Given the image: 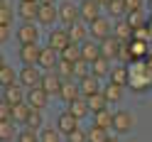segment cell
<instances>
[{"label": "cell", "instance_id": "8fae6325", "mask_svg": "<svg viewBox=\"0 0 152 142\" xmlns=\"http://www.w3.org/2000/svg\"><path fill=\"white\" fill-rule=\"evenodd\" d=\"M56 61H59V54H56L52 47H39V59H37V66L44 71H54Z\"/></svg>", "mask_w": 152, "mask_h": 142}, {"label": "cell", "instance_id": "836d02e7", "mask_svg": "<svg viewBox=\"0 0 152 142\" xmlns=\"http://www.w3.org/2000/svg\"><path fill=\"white\" fill-rule=\"evenodd\" d=\"M108 15L113 17V20H123L125 17V7H123V0H110V3L106 5Z\"/></svg>", "mask_w": 152, "mask_h": 142}, {"label": "cell", "instance_id": "7402d4cb", "mask_svg": "<svg viewBox=\"0 0 152 142\" xmlns=\"http://www.w3.org/2000/svg\"><path fill=\"white\" fill-rule=\"evenodd\" d=\"M108 79H110V83H115V86H128V81H130L128 66H110Z\"/></svg>", "mask_w": 152, "mask_h": 142}, {"label": "cell", "instance_id": "8992f818", "mask_svg": "<svg viewBox=\"0 0 152 142\" xmlns=\"http://www.w3.org/2000/svg\"><path fill=\"white\" fill-rule=\"evenodd\" d=\"M15 34H17L20 44H37L39 42V27H34V22H22Z\"/></svg>", "mask_w": 152, "mask_h": 142}, {"label": "cell", "instance_id": "db71d44e", "mask_svg": "<svg viewBox=\"0 0 152 142\" xmlns=\"http://www.w3.org/2000/svg\"><path fill=\"white\" fill-rule=\"evenodd\" d=\"M130 142H137V140H130Z\"/></svg>", "mask_w": 152, "mask_h": 142}, {"label": "cell", "instance_id": "f1b7e54d", "mask_svg": "<svg viewBox=\"0 0 152 142\" xmlns=\"http://www.w3.org/2000/svg\"><path fill=\"white\" fill-rule=\"evenodd\" d=\"M83 100H86V106H88V113H98V110H106L108 108V103H106V98L101 96V91L93 93V96H86Z\"/></svg>", "mask_w": 152, "mask_h": 142}, {"label": "cell", "instance_id": "7a4b0ae2", "mask_svg": "<svg viewBox=\"0 0 152 142\" xmlns=\"http://www.w3.org/2000/svg\"><path fill=\"white\" fill-rule=\"evenodd\" d=\"M132 125H135V115H132L130 110H115V113H113V122H110L113 132L125 135V132L132 130Z\"/></svg>", "mask_w": 152, "mask_h": 142}, {"label": "cell", "instance_id": "d6986e66", "mask_svg": "<svg viewBox=\"0 0 152 142\" xmlns=\"http://www.w3.org/2000/svg\"><path fill=\"white\" fill-rule=\"evenodd\" d=\"M101 91V83H98V79L96 76H83V79H79V93H81V98H86V96H93V93H98Z\"/></svg>", "mask_w": 152, "mask_h": 142}, {"label": "cell", "instance_id": "30bf717a", "mask_svg": "<svg viewBox=\"0 0 152 142\" xmlns=\"http://www.w3.org/2000/svg\"><path fill=\"white\" fill-rule=\"evenodd\" d=\"M59 86H61V79L56 76L54 71H44V74H42L39 88L47 93V96H56V93H59Z\"/></svg>", "mask_w": 152, "mask_h": 142}, {"label": "cell", "instance_id": "ee69618b", "mask_svg": "<svg viewBox=\"0 0 152 142\" xmlns=\"http://www.w3.org/2000/svg\"><path fill=\"white\" fill-rule=\"evenodd\" d=\"M10 120V106L5 103V98H0V122Z\"/></svg>", "mask_w": 152, "mask_h": 142}, {"label": "cell", "instance_id": "ab89813d", "mask_svg": "<svg viewBox=\"0 0 152 142\" xmlns=\"http://www.w3.org/2000/svg\"><path fill=\"white\" fill-rule=\"evenodd\" d=\"M150 37H152V30H150V27L145 25V27H137V30H132V37H130V39H137V42H147Z\"/></svg>", "mask_w": 152, "mask_h": 142}, {"label": "cell", "instance_id": "6da1fadb", "mask_svg": "<svg viewBox=\"0 0 152 142\" xmlns=\"http://www.w3.org/2000/svg\"><path fill=\"white\" fill-rule=\"evenodd\" d=\"M88 27V39H93V42H103L106 37H110V30H113V25H110V20L108 17H96L91 25H86Z\"/></svg>", "mask_w": 152, "mask_h": 142}, {"label": "cell", "instance_id": "ffe728a7", "mask_svg": "<svg viewBox=\"0 0 152 142\" xmlns=\"http://www.w3.org/2000/svg\"><path fill=\"white\" fill-rule=\"evenodd\" d=\"M108 71H110V61H108V59H103V56H98V59H93V61L88 64V74H91V76H96L98 81H101V79H106V76H108Z\"/></svg>", "mask_w": 152, "mask_h": 142}, {"label": "cell", "instance_id": "44dd1931", "mask_svg": "<svg viewBox=\"0 0 152 142\" xmlns=\"http://www.w3.org/2000/svg\"><path fill=\"white\" fill-rule=\"evenodd\" d=\"M37 5H39V3H27V0H20V5H17V15H20L22 22H34V20H37Z\"/></svg>", "mask_w": 152, "mask_h": 142}, {"label": "cell", "instance_id": "d590c367", "mask_svg": "<svg viewBox=\"0 0 152 142\" xmlns=\"http://www.w3.org/2000/svg\"><path fill=\"white\" fill-rule=\"evenodd\" d=\"M123 20L128 22V27H130V30L145 27V15H142V10H140V12H125V17H123Z\"/></svg>", "mask_w": 152, "mask_h": 142}, {"label": "cell", "instance_id": "e0dca14e", "mask_svg": "<svg viewBox=\"0 0 152 142\" xmlns=\"http://www.w3.org/2000/svg\"><path fill=\"white\" fill-rule=\"evenodd\" d=\"M66 106H69L71 100H76V98H81V93H79V86H76L74 81H61V86H59V93H56Z\"/></svg>", "mask_w": 152, "mask_h": 142}, {"label": "cell", "instance_id": "ba28073f", "mask_svg": "<svg viewBox=\"0 0 152 142\" xmlns=\"http://www.w3.org/2000/svg\"><path fill=\"white\" fill-rule=\"evenodd\" d=\"M120 47H123V42H118L115 37H106L101 44H98V52H101V56L103 59H108V61H113V59H118V54H120Z\"/></svg>", "mask_w": 152, "mask_h": 142}, {"label": "cell", "instance_id": "7dc6e473", "mask_svg": "<svg viewBox=\"0 0 152 142\" xmlns=\"http://www.w3.org/2000/svg\"><path fill=\"white\" fill-rule=\"evenodd\" d=\"M39 5H56V0H37Z\"/></svg>", "mask_w": 152, "mask_h": 142}, {"label": "cell", "instance_id": "f546056e", "mask_svg": "<svg viewBox=\"0 0 152 142\" xmlns=\"http://www.w3.org/2000/svg\"><path fill=\"white\" fill-rule=\"evenodd\" d=\"M25 125H27V130H32V132L42 130V125H44V115H42V110H32V108H30V115H27Z\"/></svg>", "mask_w": 152, "mask_h": 142}, {"label": "cell", "instance_id": "e575fe53", "mask_svg": "<svg viewBox=\"0 0 152 142\" xmlns=\"http://www.w3.org/2000/svg\"><path fill=\"white\" fill-rule=\"evenodd\" d=\"M12 140H15V122L12 120L0 122V142H12Z\"/></svg>", "mask_w": 152, "mask_h": 142}, {"label": "cell", "instance_id": "52a82bcc", "mask_svg": "<svg viewBox=\"0 0 152 142\" xmlns=\"http://www.w3.org/2000/svg\"><path fill=\"white\" fill-rule=\"evenodd\" d=\"M66 44H69V34H66V30H61V27H52L49 34H47V47H52V49L59 54Z\"/></svg>", "mask_w": 152, "mask_h": 142}, {"label": "cell", "instance_id": "8d00e7d4", "mask_svg": "<svg viewBox=\"0 0 152 142\" xmlns=\"http://www.w3.org/2000/svg\"><path fill=\"white\" fill-rule=\"evenodd\" d=\"M37 140L39 142H61V135L56 127H42V132L37 135Z\"/></svg>", "mask_w": 152, "mask_h": 142}, {"label": "cell", "instance_id": "4fadbf2b", "mask_svg": "<svg viewBox=\"0 0 152 142\" xmlns=\"http://www.w3.org/2000/svg\"><path fill=\"white\" fill-rule=\"evenodd\" d=\"M79 54H81V61H86V64H91L93 59H98V56H101L98 44L93 42V39H83L79 44Z\"/></svg>", "mask_w": 152, "mask_h": 142}, {"label": "cell", "instance_id": "b9f144b4", "mask_svg": "<svg viewBox=\"0 0 152 142\" xmlns=\"http://www.w3.org/2000/svg\"><path fill=\"white\" fill-rule=\"evenodd\" d=\"M66 142H86V132H83L81 127H76L74 132L66 135Z\"/></svg>", "mask_w": 152, "mask_h": 142}, {"label": "cell", "instance_id": "5bb4252c", "mask_svg": "<svg viewBox=\"0 0 152 142\" xmlns=\"http://www.w3.org/2000/svg\"><path fill=\"white\" fill-rule=\"evenodd\" d=\"M39 59V44H22L20 47V61L25 66H37Z\"/></svg>", "mask_w": 152, "mask_h": 142}, {"label": "cell", "instance_id": "c3c4849f", "mask_svg": "<svg viewBox=\"0 0 152 142\" xmlns=\"http://www.w3.org/2000/svg\"><path fill=\"white\" fill-rule=\"evenodd\" d=\"M5 64V56H3V52H0V66H3Z\"/></svg>", "mask_w": 152, "mask_h": 142}, {"label": "cell", "instance_id": "ac0fdd59", "mask_svg": "<svg viewBox=\"0 0 152 142\" xmlns=\"http://www.w3.org/2000/svg\"><path fill=\"white\" fill-rule=\"evenodd\" d=\"M3 91H5V93H3V98H5L7 106L25 103V88L20 86V83H12V86H7V88H3Z\"/></svg>", "mask_w": 152, "mask_h": 142}, {"label": "cell", "instance_id": "7bdbcfd3", "mask_svg": "<svg viewBox=\"0 0 152 142\" xmlns=\"http://www.w3.org/2000/svg\"><path fill=\"white\" fill-rule=\"evenodd\" d=\"M17 142H39V140H37V132H32V130L25 127L20 135H17Z\"/></svg>", "mask_w": 152, "mask_h": 142}, {"label": "cell", "instance_id": "f907efd6", "mask_svg": "<svg viewBox=\"0 0 152 142\" xmlns=\"http://www.w3.org/2000/svg\"><path fill=\"white\" fill-rule=\"evenodd\" d=\"M147 7H150V10H152V0H147Z\"/></svg>", "mask_w": 152, "mask_h": 142}, {"label": "cell", "instance_id": "4dcf8cb0", "mask_svg": "<svg viewBox=\"0 0 152 142\" xmlns=\"http://www.w3.org/2000/svg\"><path fill=\"white\" fill-rule=\"evenodd\" d=\"M110 122H113V113L106 108V110H98L93 113V125L96 127H103V130H110Z\"/></svg>", "mask_w": 152, "mask_h": 142}, {"label": "cell", "instance_id": "bcb514c9", "mask_svg": "<svg viewBox=\"0 0 152 142\" xmlns=\"http://www.w3.org/2000/svg\"><path fill=\"white\" fill-rule=\"evenodd\" d=\"M93 3H96V5H98V7H106V5H108V3H110V0H93Z\"/></svg>", "mask_w": 152, "mask_h": 142}, {"label": "cell", "instance_id": "7c38bea8", "mask_svg": "<svg viewBox=\"0 0 152 142\" xmlns=\"http://www.w3.org/2000/svg\"><path fill=\"white\" fill-rule=\"evenodd\" d=\"M42 27H52L56 22V5H37V20Z\"/></svg>", "mask_w": 152, "mask_h": 142}, {"label": "cell", "instance_id": "5b68a950", "mask_svg": "<svg viewBox=\"0 0 152 142\" xmlns=\"http://www.w3.org/2000/svg\"><path fill=\"white\" fill-rule=\"evenodd\" d=\"M25 103H27V108H32V110H42L47 103H49V96H47L39 86H34V88L25 91Z\"/></svg>", "mask_w": 152, "mask_h": 142}, {"label": "cell", "instance_id": "4316f807", "mask_svg": "<svg viewBox=\"0 0 152 142\" xmlns=\"http://www.w3.org/2000/svg\"><path fill=\"white\" fill-rule=\"evenodd\" d=\"M59 59H61V61H66V64H74V61H79V59H81V54H79V44L69 42V44H66L64 49L59 52Z\"/></svg>", "mask_w": 152, "mask_h": 142}, {"label": "cell", "instance_id": "f5cc1de1", "mask_svg": "<svg viewBox=\"0 0 152 142\" xmlns=\"http://www.w3.org/2000/svg\"><path fill=\"white\" fill-rule=\"evenodd\" d=\"M3 3H5V0H0V5H3Z\"/></svg>", "mask_w": 152, "mask_h": 142}, {"label": "cell", "instance_id": "9a60e30c", "mask_svg": "<svg viewBox=\"0 0 152 142\" xmlns=\"http://www.w3.org/2000/svg\"><path fill=\"white\" fill-rule=\"evenodd\" d=\"M66 34H69V42L81 44L83 39H88V27L79 20V22H74V25H69V27H66Z\"/></svg>", "mask_w": 152, "mask_h": 142}, {"label": "cell", "instance_id": "484cf974", "mask_svg": "<svg viewBox=\"0 0 152 142\" xmlns=\"http://www.w3.org/2000/svg\"><path fill=\"white\" fill-rule=\"evenodd\" d=\"M27 115H30V108H27V103H17V106H10V120L15 125H25Z\"/></svg>", "mask_w": 152, "mask_h": 142}, {"label": "cell", "instance_id": "1f68e13d", "mask_svg": "<svg viewBox=\"0 0 152 142\" xmlns=\"http://www.w3.org/2000/svg\"><path fill=\"white\" fill-rule=\"evenodd\" d=\"M110 135H108V130H103V127H96V125H91L88 132H86V142H106Z\"/></svg>", "mask_w": 152, "mask_h": 142}, {"label": "cell", "instance_id": "74e56055", "mask_svg": "<svg viewBox=\"0 0 152 142\" xmlns=\"http://www.w3.org/2000/svg\"><path fill=\"white\" fill-rule=\"evenodd\" d=\"M54 74H56V76H59L61 81H74L71 79V64H66V61H56V66H54Z\"/></svg>", "mask_w": 152, "mask_h": 142}, {"label": "cell", "instance_id": "60d3db41", "mask_svg": "<svg viewBox=\"0 0 152 142\" xmlns=\"http://www.w3.org/2000/svg\"><path fill=\"white\" fill-rule=\"evenodd\" d=\"M123 7L125 12H140L145 7V0H123Z\"/></svg>", "mask_w": 152, "mask_h": 142}, {"label": "cell", "instance_id": "f35d334b", "mask_svg": "<svg viewBox=\"0 0 152 142\" xmlns=\"http://www.w3.org/2000/svg\"><path fill=\"white\" fill-rule=\"evenodd\" d=\"M83 76H88V64L79 59L71 64V79H83Z\"/></svg>", "mask_w": 152, "mask_h": 142}, {"label": "cell", "instance_id": "cb8c5ba5", "mask_svg": "<svg viewBox=\"0 0 152 142\" xmlns=\"http://www.w3.org/2000/svg\"><path fill=\"white\" fill-rule=\"evenodd\" d=\"M110 34L115 37L118 42H123V44H128V42H130V37H132V30L128 27V22H125V20H118L115 25H113V30H110Z\"/></svg>", "mask_w": 152, "mask_h": 142}, {"label": "cell", "instance_id": "d4e9b609", "mask_svg": "<svg viewBox=\"0 0 152 142\" xmlns=\"http://www.w3.org/2000/svg\"><path fill=\"white\" fill-rule=\"evenodd\" d=\"M101 96L106 98V103H120L123 100V86H115V83H108V86L101 88Z\"/></svg>", "mask_w": 152, "mask_h": 142}, {"label": "cell", "instance_id": "277c9868", "mask_svg": "<svg viewBox=\"0 0 152 142\" xmlns=\"http://www.w3.org/2000/svg\"><path fill=\"white\" fill-rule=\"evenodd\" d=\"M56 20H61L66 27L79 22V5H74L71 0H64L61 5H56Z\"/></svg>", "mask_w": 152, "mask_h": 142}, {"label": "cell", "instance_id": "2e32d148", "mask_svg": "<svg viewBox=\"0 0 152 142\" xmlns=\"http://www.w3.org/2000/svg\"><path fill=\"white\" fill-rule=\"evenodd\" d=\"M76 127H79V120H76L74 115H69V113H59V118H56V130H59V135H69V132H74Z\"/></svg>", "mask_w": 152, "mask_h": 142}, {"label": "cell", "instance_id": "83f0119b", "mask_svg": "<svg viewBox=\"0 0 152 142\" xmlns=\"http://www.w3.org/2000/svg\"><path fill=\"white\" fill-rule=\"evenodd\" d=\"M12 83H17L15 66H7V64H3V66H0V86H3V88H7V86H12Z\"/></svg>", "mask_w": 152, "mask_h": 142}, {"label": "cell", "instance_id": "9c48e42d", "mask_svg": "<svg viewBox=\"0 0 152 142\" xmlns=\"http://www.w3.org/2000/svg\"><path fill=\"white\" fill-rule=\"evenodd\" d=\"M96 17H101V7L93 3V0H81V5H79V20L83 25H91Z\"/></svg>", "mask_w": 152, "mask_h": 142}, {"label": "cell", "instance_id": "681fc988", "mask_svg": "<svg viewBox=\"0 0 152 142\" xmlns=\"http://www.w3.org/2000/svg\"><path fill=\"white\" fill-rule=\"evenodd\" d=\"M106 142H120V140H115V137H108V140H106Z\"/></svg>", "mask_w": 152, "mask_h": 142}, {"label": "cell", "instance_id": "603a6c76", "mask_svg": "<svg viewBox=\"0 0 152 142\" xmlns=\"http://www.w3.org/2000/svg\"><path fill=\"white\" fill-rule=\"evenodd\" d=\"M66 113H69V115H74L76 120H83V118H88L91 113H88V106H86V100L83 98H76V100H71L69 103V108H66Z\"/></svg>", "mask_w": 152, "mask_h": 142}, {"label": "cell", "instance_id": "d6a6232c", "mask_svg": "<svg viewBox=\"0 0 152 142\" xmlns=\"http://www.w3.org/2000/svg\"><path fill=\"white\" fill-rule=\"evenodd\" d=\"M12 20H15V7L5 0V3L0 5V25H7V27H10Z\"/></svg>", "mask_w": 152, "mask_h": 142}, {"label": "cell", "instance_id": "816d5d0a", "mask_svg": "<svg viewBox=\"0 0 152 142\" xmlns=\"http://www.w3.org/2000/svg\"><path fill=\"white\" fill-rule=\"evenodd\" d=\"M27 3H37V0H27Z\"/></svg>", "mask_w": 152, "mask_h": 142}, {"label": "cell", "instance_id": "f6af8a7d", "mask_svg": "<svg viewBox=\"0 0 152 142\" xmlns=\"http://www.w3.org/2000/svg\"><path fill=\"white\" fill-rule=\"evenodd\" d=\"M10 37H12V30H10L7 25H0V44H5Z\"/></svg>", "mask_w": 152, "mask_h": 142}, {"label": "cell", "instance_id": "3957f363", "mask_svg": "<svg viewBox=\"0 0 152 142\" xmlns=\"http://www.w3.org/2000/svg\"><path fill=\"white\" fill-rule=\"evenodd\" d=\"M39 79H42V71L39 66H22V71L17 74V83L27 91V88H34L39 86Z\"/></svg>", "mask_w": 152, "mask_h": 142}]
</instances>
